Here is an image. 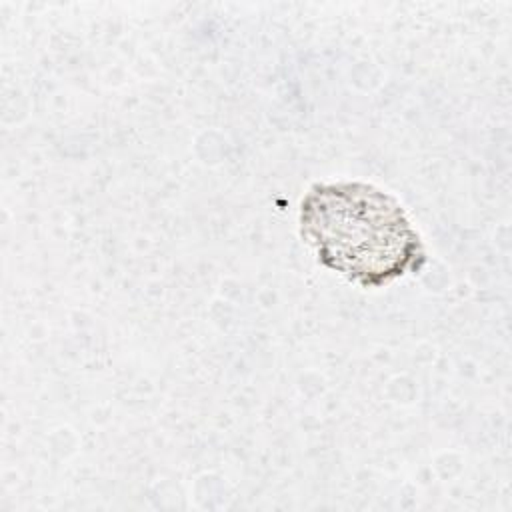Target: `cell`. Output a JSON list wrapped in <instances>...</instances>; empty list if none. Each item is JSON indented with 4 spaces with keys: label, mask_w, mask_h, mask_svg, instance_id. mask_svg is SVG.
<instances>
[{
    "label": "cell",
    "mask_w": 512,
    "mask_h": 512,
    "mask_svg": "<svg viewBox=\"0 0 512 512\" xmlns=\"http://www.w3.org/2000/svg\"><path fill=\"white\" fill-rule=\"evenodd\" d=\"M300 232L324 268L362 288H380L426 264L404 208L366 182L312 186L300 204Z\"/></svg>",
    "instance_id": "1"
}]
</instances>
